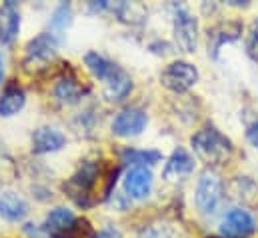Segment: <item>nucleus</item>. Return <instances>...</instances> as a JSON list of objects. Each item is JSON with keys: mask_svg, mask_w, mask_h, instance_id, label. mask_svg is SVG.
<instances>
[{"mask_svg": "<svg viewBox=\"0 0 258 238\" xmlns=\"http://www.w3.org/2000/svg\"><path fill=\"white\" fill-rule=\"evenodd\" d=\"M246 138H248V142L258 150V122H254V124L248 126V130H246Z\"/></svg>", "mask_w": 258, "mask_h": 238, "instance_id": "b1692460", "label": "nucleus"}, {"mask_svg": "<svg viewBox=\"0 0 258 238\" xmlns=\"http://www.w3.org/2000/svg\"><path fill=\"white\" fill-rule=\"evenodd\" d=\"M2 76H4V64H2V58H0V82H2Z\"/></svg>", "mask_w": 258, "mask_h": 238, "instance_id": "393cba45", "label": "nucleus"}, {"mask_svg": "<svg viewBox=\"0 0 258 238\" xmlns=\"http://www.w3.org/2000/svg\"><path fill=\"white\" fill-rule=\"evenodd\" d=\"M192 170H194V158L184 148H176L168 156V160L164 164V170H162V176L166 180L182 178V176H188Z\"/></svg>", "mask_w": 258, "mask_h": 238, "instance_id": "dca6fc26", "label": "nucleus"}, {"mask_svg": "<svg viewBox=\"0 0 258 238\" xmlns=\"http://www.w3.org/2000/svg\"><path fill=\"white\" fill-rule=\"evenodd\" d=\"M152 190V172L146 166H130L124 176V192L132 200H144L148 198Z\"/></svg>", "mask_w": 258, "mask_h": 238, "instance_id": "1a4fd4ad", "label": "nucleus"}, {"mask_svg": "<svg viewBox=\"0 0 258 238\" xmlns=\"http://www.w3.org/2000/svg\"><path fill=\"white\" fill-rule=\"evenodd\" d=\"M66 144L64 134L52 126H40L32 134V152L34 154H50L62 150Z\"/></svg>", "mask_w": 258, "mask_h": 238, "instance_id": "9d476101", "label": "nucleus"}, {"mask_svg": "<svg viewBox=\"0 0 258 238\" xmlns=\"http://www.w3.org/2000/svg\"><path fill=\"white\" fill-rule=\"evenodd\" d=\"M28 214V202L14 190H0V216L8 222H20Z\"/></svg>", "mask_w": 258, "mask_h": 238, "instance_id": "ddd939ff", "label": "nucleus"}, {"mask_svg": "<svg viewBox=\"0 0 258 238\" xmlns=\"http://www.w3.org/2000/svg\"><path fill=\"white\" fill-rule=\"evenodd\" d=\"M174 38L184 52H194L198 46V20L184 6L174 10Z\"/></svg>", "mask_w": 258, "mask_h": 238, "instance_id": "39448f33", "label": "nucleus"}, {"mask_svg": "<svg viewBox=\"0 0 258 238\" xmlns=\"http://www.w3.org/2000/svg\"><path fill=\"white\" fill-rule=\"evenodd\" d=\"M240 34H242V26L238 22H226V24L222 22L214 26L212 30H208V52H212V56L216 58L222 44L238 40Z\"/></svg>", "mask_w": 258, "mask_h": 238, "instance_id": "4468645a", "label": "nucleus"}, {"mask_svg": "<svg viewBox=\"0 0 258 238\" xmlns=\"http://www.w3.org/2000/svg\"><path fill=\"white\" fill-rule=\"evenodd\" d=\"M148 124V116L142 108H136V106H130L120 110L114 120H112V132L120 138H132V136H138Z\"/></svg>", "mask_w": 258, "mask_h": 238, "instance_id": "6e6552de", "label": "nucleus"}, {"mask_svg": "<svg viewBox=\"0 0 258 238\" xmlns=\"http://www.w3.org/2000/svg\"><path fill=\"white\" fill-rule=\"evenodd\" d=\"M160 152L158 150H138V148H124L122 150V162H128L132 166H154L160 162Z\"/></svg>", "mask_w": 258, "mask_h": 238, "instance_id": "6ab92c4d", "label": "nucleus"}, {"mask_svg": "<svg viewBox=\"0 0 258 238\" xmlns=\"http://www.w3.org/2000/svg\"><path fill=\"white\" fill-rule=\"evenodd\" d=\"M194 152L198 154V158H202L208 164H222L230 158L232 154V142L228 136H224L218 128L214 126H206L202 130H198L190 138Z\"/></svg>", "mask_w": 258, "mask_h": 238, "instance_id": "f257e3e1", "label": "nucleus"}, {"mask_svg": "<svg viewBox=\"0 0 258 238\" xmlns=\"http://www.w3.org/2000/svg\"><path fill=\"white\" fill-rule=\"evenodd\" d=\"M220 228H222V234L228 238L248 236L254 230V218L242 208H232L222 218V226Z\"/></svg>", "mask_w": 258, "mask_h": 238, "instance_id": "f8f14e48", "label": "nucleus"}, {"mask_svg": "<svg viewBox=\"0 0 258 238\" xmlns=\"http://www.w3.org/2000/svg\"><path fill=\"white\" fill-rule=\"evenodd\" d=\"M70 22H72V6H70L68 2H62V4H58L56 10L52 12L50 24H52V28H56V30H64L66 26H70Z\"/></svg>", "mask_w": 258, "mask_h": 238, "instance_id": "412c9836", "label": "nucleus"}, {"mask_svg": "<svg viewBox=\"0 0 258 238\" xmlns=\"http://www.w3.org/2000/svg\"><path fill=\"white\" fill-rule=\"evenodd\" d=\"M84 64H86L88 72H90L96 80H100L104 86L110 84L112 80H116V78L124 72L118 64H114L112 60H108L106 56H102V54H98V52H88V54L84 56Z\"/></svg>", "mask_w": 258, "mask_h": 238, "instance_id": "9b49d317", "label": "nucleus"}, {"mask_svg": "<svg viewBox=\"0 0 258 238\" xmlns=\"http://www.w3.org/2000/svg\"><path fill=\"white\" fill-rule=\"evenodd\" d=\"M24 102H26L24 90L18 88V86H8L0 94V116L2 118H10V116L18 114L24 108Z\"/></svg>", "mask_w": 258, "mask_h": 238, "instance_id": "f3484780", "label": "nucleus"}, {"mask_svg": "<svg viewBox=\"0 0 258 238\" xmlns=\"http://www.w3.org/2000/svg\"><path fill=\"white\" fill-rule=\"evenodd\" d=\"M246 54L258 62V20H254L250 26V32L246 38Z\"/></svg>", "mask_w": 258, "mask_h": 238, "instance_id": "4be33fe9", "label": "nucleus"}, {"mask_svg": "<svg viewBox=\"0 0 258 238\" xmlns=\"http://www.w3.org/2000/svg\"><path fill=\"white\" fill-rule=\"evenodd\" d=\"M160 82L164 88H168L172 92H186L198 82V70L190 62L174 60L162 70Z\"/></svg>", "mask_w": 258, "mask_h": 238, "instance_id": "20e7f679", "label": "nucleus"}, {"mask_svg": "<svg viewBox=\"0 0 258 238\" xmlns=\"http://www.w3.org/2000/svg\"><path fill=\"white\" fill-rule=\"evenodd\" d=\"M42 228L52 238H74L78 234V218L70 208L58 206L48 212Z\"/></svg>", "mask_w": 258, "mask_h": 238, "instance_id": "423d86ee", "label": "nucleus"}, {"mask_svg": "<svg viewBox=\"0 0 258 238\" xmlns=\"http://www.w3.org/2000/svg\"><path fill=\"white\" fill-rule=\"evenodd\" d=\"M84 90L82 86L76 82L74 76H62L58 78V82L54 84V96L58 102L62 104H76L80 98H82Z\"/></svg>", "mask_w": 258, "mask_h": 238, "instance_id": "a211bd4d", "label": "nucleus"}, {"mask_svg": "<svg viewBox=\"0 0 258 238\" xmlns=\"http://www.w3.org/2000/svg\"><path fill=\"white\" fill-rule=\"evenodd\" d=\"M222 192H224V186L220 176L212 168H206L196 182V192H194L196 208L202 214H214L222 202Z\"/></svg>", "mask_w": 258, "mask_h": 238, "instance_id": "f03ea898", "label": "nucleus"}, {"mask_svg": "<svg viewBox=\"0 0 258 238\" xmlns=\"http://www.w3.org/2000/svg\"><path fill=\"white\" fill-rule=\"evenodd\" d=\"M18 28H20V12H18V6L16 2L8 0L0 6V40L10 44L16 34H18Z\"/></svg>", "mask_w": 258, "mask_h": 238, "instance_id": "2eb2a0df", "label": "nucleus"}, {"mask_svg": "<svg viewBox=\"0 0 258 238\" xmlns=\"http://www.w3.org/2000/svg\"><path fill=\"white\" fill-rule=\"evenodd\" d=\"M94 238H122V234H120V230H118V228H114V226H110V224H108V226L100 228Z\"/></svg>", "mask_w": 258, "mask_h": 238, "instance_id": "5701e85b", "label": "nucleus"}, {"mask_svg": "<svg viewBox=\"0 0 258 238\" xmlns=\"http://www.w3.org/2000/svg\"><path fill=\"white\" fill-rule=\"evenodd\" d=\"M98 176H100V168L96 166V162L86 160V162H82L80 168L72 174V178L68 180V184L64 186V190L68 192L70 198L76 200V204L88 206V204H90V202L86 200V198L90 196L88 192L94 188Z\"/></svg>", "mask_w": 258, "mask_h": 238, "instance_id": "7ed1b4c3", "label": "nucleus"}, {"mask_svg": "<svg viewBox=\"0 0 258 238\" xmlns=\"http://www.w3.org/2000/svg\"><path fill=\"white\" fill-rule=\"evenodd\" d=\"M136 238H178V234L170 224H148L138 230Z\"/></svg>", "mask_w": 258, "mask_h": 238, "instance_id": "aec40b11", "label": "nucleus"}, {"mask_svg": "<svg viewBox=\"0 0 258 238\" xmlns=\"http://www.w3.org/2000/svg\"><path fill=\"white\" fill-rule=\"evenodd\" d=\"M56 50H58V40L54 38V34L50 32H42L38 36H34L26 48H24V64L26 66H42L46 62L56 56Z\"/></svg>", "mask_w": 258, "mask_h": 238, "instance_id": "0eeeda50", "label": "nucleus"}]
</instances>
